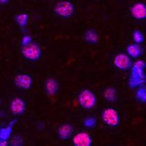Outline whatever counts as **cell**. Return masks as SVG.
<instances>
[{
    "mask_svg": "<svg viewBox=\"0 0 146 146\" xmlns=\"http://www.w3.org/2000/svg\"><path fill=\"white\" fill-rule=\"evenodd\" d=\"M22 54L27 59L36 61L41 57L42 49L38 44L32 42L22 47Z\"/></svg>",
    "mask_w": 146,
    "mask_h": 146,
    "instance_id": "1",
    "label": "cell"
},
{
    "mask_svg": "<svg viewBox=\"0 0 146 146\" xmlns=\"http://www.w3.org/2000/svg\"><path fill=\"white\" fill-rule=\"evenodd\" d=\"M131 74L129 84L131 88H135L145 83V75L144 73L145 68L134 66V65L131 66Z\"/></svg>",
    "mask_w": 146,
    "mask_h": 146,
    "instance_id": "2",
    "label": "cell"
},
{
    "mask_svg": "<svg viewBox=\"0 0 146 146\" xmlns=\"http://www.w3.org/2000/svg\"><path fill=\"white\" fill-rule=\"evenodd\" d=\"M78 101L83 108L91 109L96 105V98L94 94L91 90L85 89L78 95Z\"/></svg>",
    "mask_w": 146,
    "mask_h": 146,
    "instance_id": "3",
    "label": "cell"
},
{
    "mask_svg": "<svg viewBox=\"0 0 146 146\" xmlns=\"http://www.w3.org/2000/svg\"><path fill=\"white\" fill-rule=\"evenodd\" d=\"M54 11L59 16L69 18L74 13L75 7L70 1H62L58 2L55 6Z\"/></svg>",
    "mask_w": 146,
    "mask_h": 146,
    "instance_id": "4",
    "label": "cell"
},
{
    "mask_svg": "<svg viewBox=\"0 0 146 146\" xmlns=\"http://www.w3.org/2000/svg\"><path fill=\"white\" fill-rule=\"evenodd\" d=\"M102 119L105 123L111 126H117L120 122L119 115L113 108H107L104 110Z\"/></svg>",
    "mask_w": 146,
    "mask_h": 146,
    "instance_id": "5",
    "label": "cell"
},
{
    "mask_svg": "<svg viewBox=\"0 0 146 146\" xmlns=\"http://www.w3.org/2000/svg\"><path fill=\"white\" fill-rule=\"evenodd\" d=\"M113 62H114L115 66L121 70H129L132 66L131 58L125 53H120L115 56Z\"/></svg>",
    "mask_w": 146,
    "mask_h": 146,
    "instance_id": "6",
    "label": "cell"
},
{
    "mask_svg": "<svg viewBox=\"0 0 146 146\" xmlns=\"http://www.w3.org/2000/svg\"><path fill=\"white\" fill-rule=\"evenodd\" d=\"M15 83L17 86L22 89H29L32 86L33 79L27 74H21L15 78Z\"/></svg>",
    "mask_w": 146,
    "mask_h": 146,
    "instance_id": "7",
    "label": "cell"
},
{
    "mask_svg": "<svg viewBox=\"0 0 146 146\" xmlns=\"http://www.w3.org/2000/svg\"><path fill=\"white\" fill-rule=\"evenodd\" d=\"M27 105L25 102L19 97H15L10 103V110L14 115H21L26 111Z\"/></svg>",
    "mask_w": 146,
    "mask_h": 146,
    "instance_id": "8",
    "label": "cell"
},
{
    "mask_svg": "<svg viewBox=\"0 0 146 146\" xmlns=\"http://www.w3.org/2000/svg\"><path fill=\"white\" fill-rule=\"evenodd\" d=\"M73 144L75 146H91L92 145L91 137L86 132H80L74 136Z\"/></svg>",
    "mask_w": 146,
    "mask_h": 146,
    "instance_id": "9",
    "label": "cell"
},
{
    "mask_svg": "<svg viewBox=\"0 0 146 146\" xmlns=\"http://www.w3.org/2000/svg\"><path fill=\"white\" fill-rule=\"evenodd\" d=\"M131 15L138 20H143L146 18V6L142 2L135 4L131 7Z\"/></svg>",
    "mask_w": 146,
    "mask_h": 146,
    "instance_id": "10",
    "label": "cell"
},
{
    "mask_svg": "<svg viewBox=\"0 0 146 146\" xmlns=\"http://www.w3.org/2000/svg\"><path fill=\"white\" fill-rule=\"evenodd\" d=\"M73 133V127L69 123H64L58 128V134L60 139H68L71 137Z\"/></svg>",
    "mask_w": 146,
    "mask_h": 146,
    "instance_id": "11",
    "label": "cell"
},
{
    "mask_svg": "<svg viewBox=\"0 0 146 146\" xmlns=\"http://www.w3.org/2000/svg\"><path fill=\"white\" fill-rule=\"evenodd\" d=\"M45 88L48 95L53 96L57 93L58 90V85L57 81L53 78H48L45 81Z\"/></svg>",
    "mask_w": 146,
    "mask_h": 146,
    "instance_id": "12",
    "label": "cell"
},
{
    "mask_svg": "<svg viewBox=\"0 0 146 146\" xmlns=\"http://www.w3.org/2000/svg\"><path fill=\"white\" fill-rule=\"evenodd\" d=\"M126 51L130 57L133 58H139L141 56L143 53L142 48L139 45V44H130L126 48Z\"/></svg>",
    "mask_w": 146,
    "mask_h": 146,
    "instance_id": "13",
    "label": "cell"
},
{
    "mask_svg": "<svg viewBox=\"0 0 146 146\" xmlns=\"http://www.w3.org/2000/svg\"><path fill=\"white\" fill-rule=\"evenodd\" d=\"M17 122V120L15 119L11 121L8 124V126L3 129H0V139H4V140H8L9 138L10 137V135L13 131V127Z\"/></svg>",
    "mask_w": 146,
    "mask_h": 146,
    "instance_id": "14",
    "label": "cell"
},
{
    "mask_svg": "<svg viewBox=\"0 0 146 146\" xmlns=\"http://www.w3.org/2000/svg\"><path fill=\"white\" fill-rule=\"evenodd\" d=\"M85 40L90 44H96L99 42V36L94 30H88L85 34Z\"/></svg>",
    "mask_w": 146,
    "mask_h": 146,
    "instance_id": "15",
    "label": "cell"
},
{
    "mask_svg": "<svg viewBox=\"0 0 146 146\" xmlns=\"http://www.w3.org/2000/svg\"><path fill=\"white\" fill-rule=\"evenodd\" d=\"M116 90L114 88H108L104 91V97L108 102H113L116 100Z\"/></svg>",
    "mask_w": 146,
    "mask_h": 146,
    "instance_id": "16",
    "label": "cell"
},
{
    "mask_svg": "<svg viewBox=\"0 0 146 146\" xmlns=\"http://www.w3.org/2000/svg\"><path fill=\"white\" fill-rule=\"evenodd\" d=\"M15 21L21 27H25L29 21V15L27 13L18 14L15 18Z\"/></svg>",
    "mask_w": 146,
    "mask_h": 146,
    "instance_id": "17",
    "label": "cell"
},
{
    "mask_svg": "<svg viewBox=\"0 0 146 146\" xmlns=\"http://www.w3.org/2000/svg\"><path fill=\"white\" fill-rule=\"evenodd\" d=\"M83 124L86 127L92 129V128H94L97 124V120L94 117H87L85 118Z\"/></svg>",
    "mask_w": 146,
    "mask_h": 146,
    "instance_id": "18",
    "label": "cell"
},
{
    "mask_svg": "<svg viewBox=\"0 0 146 146\" xmlns=\"http://www.w3.org/2000/svg\"><path fill=\"white\" fill-rule=\"evenodd\" d=\"M133 40L137 44H141L144 41V35L139 30H135L133 32Z\"/></svg>",
    "mask_w": 146,
    "mask_h": 146,
    "instance_id": "19",
    "label": "cell"
},
{
    "mask_svg": "<svg viewBox=\"0 0 146 146\" xmlns=\"http://www.w3.org/2000/svg\"><path fill=\"white\" fill-rule=\"evenodd\" d=\"M137 99L141 102H146V89L145 88H140L137 90L136 93Z\"/></svg>",
    "mask_w": 146,
    "mask_h": 146,
    "instance_id": "20",
    "label": "cell"
},
{
    "mask_svg": "<svg viewBox=\"0 0 146 146\" xmlns=\"http://www.w3.org/2000/svg\"><path fill=\"white\" fill-rule=\"evenodd\" d=\"M32 42V37L29 35H25V36H23V38H22V45L24 46V45H27L28 44H29L30 42Z\"/></svg>",
    "mask_w": 146,
    "mask_h": 146,
    "instance_id": "21",
    "label": "cell"
},
{
    "mask_svg": "<svg viewBox=\"0 0 146 146\" xmlns=\"http://www.w3.org/2000/svg\"><path fill=\"white\" fill-rule=\"evenodd\" d=\"M21 143H22L21 139L20 137H14L13 139L11 142L13 145H21Z\"/></svg>",
    "mask_w": 146,
    "mask_h": 146,
    "instance_id": "22",
    "label": "cell"
},
{
    "mask_svg": "<svg viewBox=\"0 0 146 146\" xmlns=\"http://www.w3.org/2000/svg\"><path fill=\"white\" fill-rule=\"evenodd\" d=\"M8 145L7 140H4V139H0V146H7Z\"/></svg>",
    "mask_w": 146,
    "mask_h": 146,
    "instance_id": "23",
    "label": "cell"
},
{
    "mask_svg": "<svg viewBox=\"0 0 146 146\" xmlns=\"http://www.w3.org/2000/svg\"><path fill=\"white\" fill-rule=\"evenodd\" d=\"M10 0H0V4H6L10 2Z\"/></svg>",
    "mask_w": 146,
    "mask_h": 146,
    "instance_id": "24",
    "label": "cell"
},
{
    "mask_svg": "<svg viewBox=\"0 0 146 146\" xmlns=\"http://www.w3.org/2000/svg\"><path fill=\"white\" fill-rule=\"evenodd\" d=\"M0 105H1V100H0Z\"/></svg>",
    "mask_w": 146,
    "mask_h": 146,
    "instance_id": "25",
    "label": "cell"
},
{
    "mask_svg": "<svg viewBox=\"0 0 146 146\" xmlns=\"http://www.w3.org/2000/svg\"><path fill=\"white\" fill-rule=\"evenodd\" d=\"M0 129H1V128H0Z\"/></svg>",
    "mask_w": 146,
    "mask_h": 146,
    "instance_id": "26",
    "label": "cell"
}]
</instances>
